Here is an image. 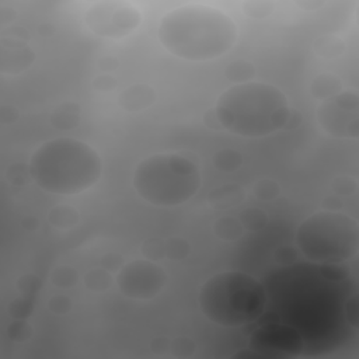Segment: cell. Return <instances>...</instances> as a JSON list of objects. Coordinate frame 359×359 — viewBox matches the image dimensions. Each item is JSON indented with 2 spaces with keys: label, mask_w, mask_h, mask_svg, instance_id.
<instances>
[{
  "label": "cell",
  "mask_w": 359,
  "mask_h": 359,
  "mask_svg": "<svg viewBox=\"0 0 359 359\" xmlns=\"http://www.w3.org/2000/svg\"><path fill=\"white\" fill-rule=\"evenodd\" d=\"M238 36V25L229 14L201 3H187L172 9L160 19L157 27L163 48L189 62L220 58L235 47Z\"/></svg>",
  "instance_id": "6da1fadb"
},
{
  "label": "cell",
  "mask_w": 359,
  "mask_h": 359,
  "mask_svg": "<svg viewBox=\"0 0 359 359\" xmlns=\"http://www.w3.org/2000/svg\"><path fill=\"white\" fill-rule=\"evenodd\" d=\"M219 124L244 138H263L282 129L290 118L285 93L264 82L238 83L220 94L215 106Z\"/></svg>",
  "instance_id": "7a4b0ae2"
},
{
  "label": "cell",
  "mask_w": 359,
  "mask_h": 359,
  "mask_svg": "<svg viewBox=\"0 0 359 359\" xmlns=\"http://www.w3.org/2000/svg\"><path fill=\"white\" fill-rule=\"evenodd\" d=\"M30 176L44 191L78 195L99 183L102 159L93 146L75 138H55L31 156Z\"/></svg>",
  "instance_id": "3957f363"
},
{
  "label": "cell",
  "mask_w": 359,
  "mask_h": 359,
  "mask_svg": "<svg viewBox=\"0 0 359 359\" xmlns=\"http://www.w3.org/2000/svg\"><path fill=\"white\" fill-rule=\"evenodd\" d=\"M267 302L264 285L242 271L212 275L204 282L198 295L202 314L222 327H242L258 320Z\"/></svg>",
  "instance_id": "277c9868"
},
{
  "label": "cell",
  "mask_w": 359,
  "mask_h": 359,
  "mask_svg": "<svg viewBox=\"0 0 359 359\" xmlns=\"http://www.w3.org/2000/svg\"><path fill=\"white\" fill-rule=\"evenodd\" d=\"M195 163L176 153H159L141 160L134 172V188L154 207H177L192 200L201 187Z\"/></svg>",
  "instance_id": "5b68a950"
},
{
  "label": "cell",
  "mask_w": 359,
  "mask_h": 359,
  "mask_svg": "<svg viewBox=\"0 0 359 359\" xmlns=\"http://www.w3.org/2000/svg\"><path fill=\"white\" fill-rule=\"evenodd\" d=\"M299 251L317 266H340L359 248L358 222L343 212L320 211L308 216L297 229Z\"/></svg>",
  "instance_id": "8992f818"
},
{
  "label": "cell",
  "mask_w": 359,
  "mask_h": 359,
  "mask_svg": "<svg viewBox=\"0 0 359 359\" xmlns=\"http://www.w3.org/2000/svg\"><path fill=\"white\" fill-rule=\"evenodd\" d=\"M84 24L94 36L119 40L137 31L142 23L141 10L126 0H100L84 12Z\"/></svg>",
  "instance_id": "52a82bcc"
},
{
  "label": "cell",
  "mask_w": 359,
  "mask_h": 359,
  "mask_svg": "<svg viewBox=\"0 0 359 359\" xmlns=\"http://www.w3.org/2000/svg\"><path fill=\"white\" fill-rule=\"evenodd\" d=\"M167 283V275L149 258L126 263L117 275V285L124 297L135 301H149L157 297Z\"/></svg>",
  "instance_id": "ba28073f"
},
{
  "label": "cell",
  "mask_w": 359,
  "mask_h": 359,
  "mask_svg": "<svg viewBox=\"0 0 359 359\" xmlns=\"http://www.w3.org/2000/svg\"><path fill=\"white\" fill-rule=\"evenodd\" d=\"M317 119L324 132L334 138H358L359 100L354 91H340L323 100L317 110Z\"/></svg>",
  "instance_id": "9c48e42d"
},
{
  "label": "cell",
  "mask_w": 359,
  "mask_h": 359,
  "mask_svg": "<svg viewBox=\"0 0 359 359\" xmlns=\"http://www.w3.org/2000/svg\"><path fill=\"white\" fill-rule=\"evenodd\" d=\"M250 347L268 356H295L305 348V340L292 325L271 323L251 334Z\"/></svg>",
  "instance_id": "30bf717a"
},
{
  "label": "cell",
  "mask_w": 359,
  "mask_h": 359,
  "mask_svg": "<svg viewBox=\"0 0 359 359\" xmlns=\"http://www.w3.org/2000/svg\"><path fill=\"white\" fill-rule=\"evenodd\" d=\"M0 48H2L0 51V71L2 73H20L34 60V54L20 40L3 38Z\"/></svg>",
  "instance_id": "8fae6325"
},
{
  "label": "cell",
  "mask_w": 359,
  "mask_h": 359,
  "mask_svg": "<svg viewBox=\"0 0 359 359\" xmlns=\"http://www.w3.org/2000/svg\"><path fill=\"white\" fill-rule=\"evenodd\" d=\"M142 253L149 259H184L189 254V244L180 238L152 239L142 247Z\"/></svg>",
  "instance_id": "7c38bea8"
},
{
  "label": "cell",
  "mask_w": 359,
  "mask_h": 359,
  "mask_svg": "<svg viewBox=\"0 0 359 359\" xmlns=\"http://www.w3.org/2000/svg\"><path fill=\"white\" fill-rule=\"evenodd\" d=\"M156 102V93L148 84L126 87L118 97L119 107L128 113H139Z\"/></svg>",
  "instance_id": "4fadbf2b"
},
{
  "label": "cell",
  "mask_w": 359,
  "mask_h": 359,
  "mask_svg": "<svg viewBox=\"0 0 359 359\" xmlns=\"http://www.w3.org/2000/svg\"><path fill=\"white\" fill-rule=\"evenodd\" d=\"M341 91V82L333 75H320L312 83V93L319 100H327Z\"/></svg>",
  "instance_id": "5bb4252c"
},
{
  "label": "cell",
  "mask_w": 359,
  "mask_h": 359,
  "mask_svg": "<svg viewBox=\"0 0 359 359\" xmlns=\"http://www.w3.org/2000/svg\"><path fill=\"white\" fill-rule=\"evenodd\" d=\"M213 232L219 239L232 242V240H236L242 236L243 224L236 218L224 216V218H220L215 222Z\"/></svg>",
  "instance_id": "9a60e30c"
},
{
  "label": "cell",
  "mask_w": 359,
  "mask_h": 359,
  "mask_svg": "<svg viewBox=\"0 0 359 359\" xmlns=\"http://www.w3.org/2000/svg\"><path fill=\"white\" fill-rule=\"evenodd\" d=\"M78 119H79V108L73 103L60 106L59 108L55 110V113L52 115L54 126H56L58 129H63V130L76 126Z\"/></svg>",
  "instance_id": "2e32d148"
},
{
  "label": "cell",
  "mask_w": 359,
  "mask_h": 359,
  "mask_svg": "<svg viewBox=\"0 0 359 359\" xmlns=\"http://www.w3.org/2000/svg\"><path fill=\"white\" fill-rule=\"evenodd\" d=\"M49 220L58 229H69V227L76 226L79 213L71 207H58L51 211Z\"/></svg>",
  "instance_id": "e0dca14e"
},
{
  "label": "cell",
  "mask_w": 359,
  "mask_h": 359,
  "mask_svg": "<svg viewBox=\"0 0 359 359\" xmlns=\"http://www.w3.org/2000/svg\"><path fill=\"white\" fill-rule=\"evenodd\" d=\"M242 154L236 150L232 149H223L219 150L213 156V163L215 166L222 170V172H233L238 170L242 166Z\"/></svg>",
  "instance_id": "ac0fdd59"
},
{
  "label": "cell",
  "mask_w": 359,
  "mask_h": 359,
  "mask_svg": "<svg viewBox=\"0 0 359 359\" xmlns=\"http://www.w3.org/2000/svg\"><path fill=\"white\" fill-rule=\"evenodd\" d=\"M226 76L229 78V80L235 82V84L251 82V78L254 76V68H253V65H250L244 60L233 62L229 65V67H227Z\"/></svg>",
  "instance_id": "d6986e66"
},
{
  "label": "cell",
  "mask_w": 359,
  "mask_h": 359,
  "mask_svg": "<svg viewBox=\"0 0 359 359\" xmlns=\"http://www.w3.org/2000/svg\"><path fill=\"white\" fill-rule=\"evenodd\" d=\"M84 283L87 286V289L94 290V292H103L106 289H108L110 283H111V277L106 270H100V268H95L91 270L86 274L84 278Z\"/></svg>",
  "instance_id": "ffe728a7"
},
{
  "label": "cell",
  "mask_w": 359,
  "mask_h": 359,
  "mask_svg": "<svg viewBox=\"0 0 359 359\" xmlns=\"http://www.w3.org/2000/svg\"><path fill=\"white\" fill-rule=\"evenodd\" d=\"M240 223L243 224V227H247L248 231H259L263 229L267 223V216L264 213V211L257 209V208H248L246 211H243L242 216H240Z\"/></svg>",
  "instance_id": "44dd1931"
},
{
  "label": "cell",
  "mask_w": 359,
  "mask_h": 359,
  "mask_svg": "<svg viewBox=\"0 0 359 359\" xmlns=\"http://www.w3.org/2000/svg\"><path fill=\"white\" fill-rule=\"evenodd\" d=\"M78 282V274L71 267H59L52 274V283L58 288L68 289Z\"/></svg>",
  "instance_id": "7402d4cb"
},
{
  "label": "cell",
  "mask_w": 359,
  "mask_h": 359,
  "mask_svg": "<svg viewBox=\"0 0 359 359\" xmlns=\"http://www.w3.org/2000/svg\"><path fill=\"white\" fill-rule=\"evenodd\" d=\"M278 192L279 187L274 180H263L254 187V194L261 200H273Z\"/></svg>",
  "instance_id": "603a6c76"
},
{
  "label": "cell",
  "mask_w": 359,
  "mask_h": 359,
  "mask_svg": "<svg viewBox=\"0 0 359 359\" xmlns=\"http://www.w3.org/2000/svg\"><path fill=\"white\" fill-rule=\"evenodd\" d=\"M244 10L246 14L255 19H261L271 13L273 5L268 2H250V3H244Z\"/></svg>",
  "instance_id": "cb8c5ba5"
},
{
  "label": "cell",
  "mask_w": 359,
  "mask_h": 359,
  "mask_svg": "<svg viewBox=\"0 0 359 359\" xmlns=\"http://www.w3.org/2000/svg\"><path fill=\"white\" fill-rule=\"evenodd\" d=\"M10 312L13 314V317H16L19 320H24L31 312V305L27 299L20 298L10 306Z\"/></svg>",
  "instance_id": "d4e9b609"
},
{
  "label": "cell",
  "mask_w": 359,
  "mask_h": 359,
  "mask_svg": "<svg viewBox=\"0 0 359 359\" xmlns=\"http://www.w3.org/2000/svg\"><path fill=\"white\" fill-rule=\"evenodd\" d=\"M71 306H72V301L65 295H56L49 301V309L54 313H65L71 309Z\"/></svg>",
  "instance_id": "484cf974"
},
{
  "label": "cell",
  "mask_w": 359,
  "mask_h": 359,
  "mask_svg": "<svg viewBox=\"0 0 359 359\" xmlns=\"http://www.w3.org/2000/svg\"><path fill=\"white\" fill-rule=\"evenodd\" d=\"M25 329H28L25 321H24V320H17L16 323H13V325H10V327H9V336H10V338H13V340H21L24 336H27V334L24 333Z\"/></svg>",
  "instance_id": "4316f807"
}]
</instances>
